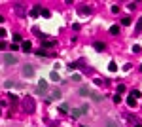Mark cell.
<instances>
[{
  "label": "cell",
  "instance_id": "29",
  "mask_svg": "<svg viewBox=\"0 0 142 127\" xmlns=\"http://www.w3.org/2000/svg\"><path fill=\"white\" fill-rule=\"evenodd\" d=\"M138 30H142V19L138 21Z\"/></svg>",
  "mask_w": 142,
  "mask_h": 127
},
{
  "label": "cell",
  "instance_id": "22",
  "mask_svg": "<svg viewBox=\"0 0 142 127\" xmlns=\"http://www.w3.org/2000/svg\"><path fill=\"white\" fill-rule=\"evenodd\" d=\"M30 15H32V17H38V15H40V10H32V12H30Z\"/></svg>",
  "mask_w": 142,
  "mask_h": 127
},
{
  "label": "cell",
  "instance_id": "20",
  "mask_svg": "<svg viewBox=\"0 0 142 127\" xmlns=\"http://www.w3.org/2000/svg\"><path fill=\"white\" fill-rule=\"evenodd\" d=\"M117 93H119V95L125 93V85H117Z\"/></svg>",
  "mask_w": 142,
  "mask_h": 127
},
{
  "label": "cell",
  "instance_id": "9",
  "mask_svg": "<svg viewBox=\"0 0 142 127\" xmlns=\"http://www.w3.org/2000/svg\"><path fill=\"white\" fill-rule=\"evenodd\" d=\"M95 49H97V51H104V49H106V46H104L102 42H95Z\"/></svg>",
  "mask_w": 142,
  "mask_h": 127
},
{
  "label": "cell",
  "instance_id": "8",
  "mask_svg": "<svg viewBox=\"0 0 142 127\" xmlns=\"http://www.w3.org/2000/svg\"><path fill=\"white\" fill-rule=\"evenodd\" d=\"M30 47H32V44H30V42H23L21 44V51H25V53H27V51H30Z\"/></svg>",
  "mask_w": 142,
  "mask_h": 127
},
{
  "label": "cell",
  "instance_id": "13",
  "mask_svg": "<svg viewBox=\"0 0 142 127\" xmlns=\"http://www.w3.org/2000/svg\"><path fill=\"white\" fill-rule=\"evenodd\" d=\"M131 99H140V91H138V89H133V91H131Z\"/></svg>",
  "mask_w": 142,
  "mask_h": 127
},
{
  "label": "cell",
  "instance_id": "7",
  "mask_svg": "<svg viewBox=\"0 0 142 127\" xmlns=\"http://www.w3.org/2000/svg\"><path fill=\"white\" fill-rule=\"evenodd\" d=\"M70 116H72L74 119H78L80 116H82V110H80V108H74V110H70Z\"/></svg>",
  "mask_w": 142,
  "mask_h": 127
},
{
  "label": "cell",
  "instance_id": "4",
  "mask_svg": "<svg viewBox=\"0 0 142 127\" xmlns=\"http://www.w3.org/2000/svg\"><path fill=\"white\" fill-rule=\"evenodd\" d=\"M89 99H91V101H95V102H100V101H102V95H100V93H95V91H91Z\"/></svg>",
  "mask_w": 142,
  "mask_h": 127
},
{
  "label": "cell",
  "instance_id": "15",
  "mask_svg": "<svg viewBox=\"0 0 142 127\" xmlns=\"http://www.w3.org/2000/svg\"><path fill=\"white\" fill-rule=\"evenodd\" d=\"M117 32H119V27H117V25H112V27H110V34H117Z\"/></svg>",
  "mask_w": 142,
  "mask_h": 127
},
{
  "label": "cell",
  "instance_id": "24",
  "mask_svg": "<svg viewBox=\"0 0 142 127\" xmlns=\"http://www.w3.org/2000/svg\"><path fill=\"white\" fill-rule=\"evenodd\" d=\"M114 102H121V95H119V93L114 95Z\"/></svg>",
  "mask_w": 142,
  "mask_h": 127
},
{
  "label": "cell",
  "instance_id": "1",
  "mask_svg": "<svg viewBox=\"0 0 142 127\" xmlns=\"http://www.w3.org/2000/svg\"><path fill=\"white\" fill-rule=\"evenodd\" d=\"M47 87H49V85H47V82H46V80H40V82H38V87H36V93H38V95H44V93L47 91Z\"/></svg>",
  "mask_w": 142,
  "mask_h": 127
},
{
  "label": "cell",
  "instance_id": "11",
  "mask_svg": "<svg viewBox=\"0 0 142 127\" xmlns=\"http://www.w3.org/2000/svg\"><path fill=\"white\" fill-rule=\"evenodd\" d=\"M51 97L53 99H61V89H51Z\"/></svg>",
  "mask_w": 142,
  "mask_h": 127
},
{
  "label": "cell",
  "instance_id": "25",
  "mask_svg": "<svg viewBox=\"0 0 142 127\" xmlns=\"http://www.w3.org/2000/svg\"><path fill=\"white\" fill-rule=\"evenodd\" d=\"M72 80H74V82H80V80H82V76H80V74H74Z\"/></svg>",
  "mask_w": 142,
  "mask_h": 127
},
{
  "label": "cell",
  "instance_id": "5",
  "mask_svg": "<svg viewBox=\"0 0 142 127\" xmlns=\"http://www.w3.org/2000/svg\"><path fill=\"white\" fill-rule=\"evenodd\" d=\"M23 104H25L27 110H34V102H32V99H25V102H23Z\"/></svg>",
  "mask_w": 142,
  "mask_h": 127
},
{
  "label": "cell",
  "instance_id": "32",
  "mask_svg": "<svg viewBox=\"0 0 142 127\" xmlns=\"http://www.w3.org/2000/svg\"><path fill=\"white\" fill-rule=\"evenodd\" d=\"M138 70H140V72H142V65H140V68H138Z\"/></svg>",
  "mask_w": 142,
  "mask_h": 127
},
{
  "label": "cell",
  "instance_id": "17",
  "mask_svg": "<svg viewBox=\"0 0 142 127\" xmlns=\"http://www.w3.org/2000/svg\"><path fill=\"white\" fill-rule=\"evenodd\" d=\"M106 127H117V123L114 119H106Z\"/></svg>",
  "mask_w": 142,
  "mask_h": 127
},
{
  "label": "cell",
  "instance_id": "30",
  "mask_svg": "<svg viewBox=\"0 0 142 127\" xmlns=\"http://www.w3.org/2000/svg\"><path fill=\"white\" fill-rule=\"evenodd\" d=\"M134 127H142V125H140V123H136V125H134Z\"/></svg>",
  "mask_w": 142,
  "mask_h": 127
},
{
  "label": "cell",
  "instance_id": "6",
  "mask_svg": "<svg viewBox=\"0 0 142 127\" xmlns=\"http://www.w3.org/2000/svg\"><path fill=\"white\" fill-rule=\"evenodd\" d=\"M78 93L82 95V97H89V95H91V89H89V87H80V91H78Z\"/></svg>",
  "mask_w": 142,
  "mask_h": 127
},
{
  "label": "cell",
  "instance_id": "2",
  "mask_svg": "<svg viewBox=\"0 0 142 127\" xmlns=\"http://www.w3.org/2000/svg\"><path fill=\"white\" fill-rule=\"evenodd\" d=\"M2 59H4V65H15L17 63V59H15V55H12V53H4V57H2Z\"/></svg>",
  "mask_w": 142,
  "mask_h": 127
},
{
  "label": "cell",
  "instance_id": "18",
  "mask_svg": "<svg viewBox=\"0 0 142 127\" xmlns=\"http://www.w3.org/2000/svg\"><path fill=\"white\" fill-rule=\"evenodd\" d=\"M121 25H125V27L131 25V19H129V17H123V19H121Z\"/></svg>",
  "mask_w": 142,
  "mask_h": 127
},
{
  "label": "cell",
  "instance_id": "28",
  "mask_svg": "<svg viewBox=\"0 0 142 127\" xmlns=\"http://www.w3.org/2000/svg\"><path fill=\"white\" fill-rule=\"evenodd\" d=\"M0 49H6V42H0Z\"/></svg>",
  "mask_w": 142,
  "mask_h": 127
},
{
  "label": "cell",
  "instance_id": "12",
  "mask_svg": "<svg viewBox=\"0 0 142 127\" xmlns=\"http://www.w3.org/2000/svg\"><path fill=\"white\" fill-rule=\"evenodd\" d=\"M108 70H110V72H116V70H117V65L114 63V61H110V65H108Z\"/></svg>",
  "mask_w": 142,
  "mask_h": 127
},
{
  "label": "cell",
  "instance_id": "19",
  "mask_svg": "<svg viewBox=\"0 0 142 127\" xmlns=\"http://www.w3.org/2000/svg\"><path fill=\"white\" fill-rule=\"evenodd\" d=\"M59 110H61V112H68V104H65V102H63V104L59 106Z\"/></svg>",
  "mask_w": 142,
  "mask_h": 127
},
{
  "label": "cell",
  "instance_id": "26",
  "mask_svg": "<svg viewBox=\"0 0 142 127\" xmlns=\"http://www.w3.org/2000/svg\"><path fill=\"white\" fill-rule=\"evenodd\" d=\"M40 15H44V17H49V12H47V10H42V12H40Z\"/></svg>",
  "mask_w": 142,
  "mask_h": 127
},
{
  "label": "cell",
  "instance_id": "27",
  "mask_svg": "<svg viewBox=\"0 0 142 127\" xmlns=\"http://www.w3.org/2000/svg\"><path fill=\"white\" fill-rule=\"evenodd\" d=\"M4 36H6V30H4V29H0V38H4Z\"/></svg>",
  "mask_w": 142,
  "mask_h": 127
},
{
  "label": "cell",
  "instance_id": "23",
  "mask_svg": "<svg viewBox=\"0 0 142 127\" xmlns=\"http://www.w3.org/2000/svg\"><path fill=\"white\" fill-rule=\"evenodd\" d=\"M38 55H40V57H46L47 51H46V49H38Z\"/></svg>",
  "mask_w": 142,
  "mask_h": 127
},
{
  "label": "cell",
  "instance_id": "16",
  "mask_svg": "<svg viewBox=\"0 0 142 127\" xmlns=\"http://www.w3.org/2000/svg\"><path fill=\"white\" fill-rule=\"evenodd\" d=\"M19 42H23L21 34H13V44H19Z\"/></svg>",
  "mask_w": 142,
  "mask_h": 127
},
{
  "label": "cell",
  "instance_id": "14",
  "mask_svg": "<svg viewBox=\"0 0 142 127\" xmlns=\"http://www.w3.org/2000/svg\"><path fill=\"white\" fill-rule=\"evenodd\" d=\"M127 106H129V108H134V106H136V101H134V99H127Z\"/></svg>",
  "mask_w": 142,
  "mask_h": 127
},
{
  "label": "cell",
  "instance_id": "3",
  "mask_svg": "<svg viewBox=\"0 0 142 127\" xmlns=\"http://www.w3.org/2000/svg\"><path fill=\"white\" fill-rule=\"evenodd\" d=\"M32 74H34V67H30V65H25V67H23V76H25V78H30Z\"/></svg>",
  "mask_w": 142,
  "mask_h": 127
},
{
  "label": "cell",
  "instance_id": "10",
  "mask_svg": "<svg viewBox=\"0 0 142 127\" xmlns=\"http://www.w3.org/2000/svg\"><path fill=\"white\" fill-rule=\"evenodd\" d=\"M49 78H51V80H53V82H61V76H59V74H57V72H55V70H53V72H51V74H49Z\"/></svg>",
  "mask_w": 142,
  "mask_h": 127
},
{
  "label": "cell",
  "instance_id": "31",
  "mask_svg": "<svg viewBox=\"0 0 142 127\" xmlns=\"http://www.w3.org/2000/svg\"><path fill=\"white\" fill-rule=\"evenodd\" d=\"M2 21H4V19H2V15H0V23H2Z\"/></svg>",
  "mask_w": 142,
  "mask_h": 127
},
{
  "label": "cell",
  "instance_id": "21",
  "mask_svg": "<svg viewBox=\"0 0 142 127\" xmlns=\"http://www.w3.org/2000/svg\"><path fill=\"white\" fill-rule=\"evenodd\" d=\"M80 110H82V114H85V112H89V106H87V104H83L82 108H80Z\"/></svg>",
  "mask_w": 142,
  "mask_h": 127
}]
</instances>
